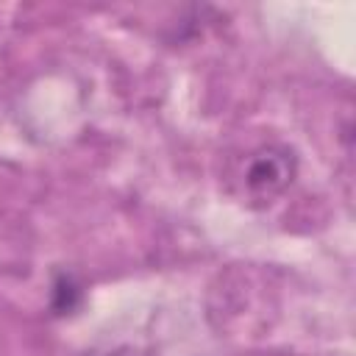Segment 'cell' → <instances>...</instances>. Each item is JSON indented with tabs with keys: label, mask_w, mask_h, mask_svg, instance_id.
<instances>
[{
	"label": "cell",
	"mask_w": 356,
	"mask_h": 356,
	"mask_svg": "<svg viewBox=\"0 0 356 356\" xmlns=\"http://www.w3.org/2000/svg\"><path fill=\"white\" fill-rule=\"evenodd\" d=\"M295 172H298V159L292 147L278 142L259 145L242 159L236 170V192L242 203L253 209H264L292 186Z\"/></svg>",
	"instance_id": "1"
}]
</instances>
